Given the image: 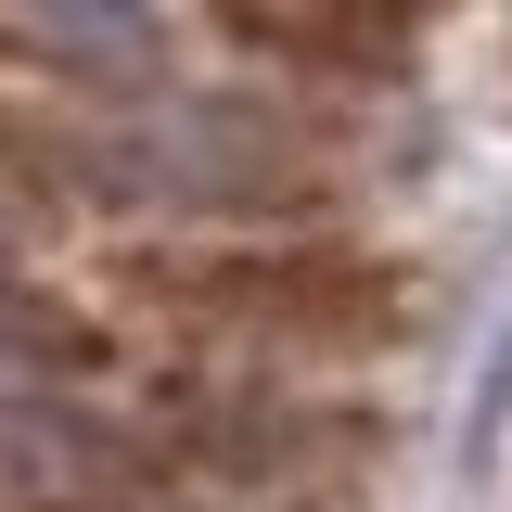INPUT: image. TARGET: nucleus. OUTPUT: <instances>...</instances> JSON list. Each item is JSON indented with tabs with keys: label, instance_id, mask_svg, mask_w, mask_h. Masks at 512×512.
Listing matches in <instances>:
<instances>
[{
	"label": "nucleus",
	"instance_id": "f257e3e1",
	"mask_svg": "<svg viewBox=\"0 0 512 512\" xmlns=\"http://www.w3.org/2000/svg\"><path fill=\"white\" fill-rule=\"evenodd\" d=\"M77 167H90L103 192H128V205H231V192L269 180L256 116H231V103H180V90H90Z\"/></svg>",
	"mask_w": 512,
	"mask_h": 512
},
{
	"label": "nucleus",
	"instance_id": "f03ea898",
	"mask_svg": "<svg viewBox=\"0 0 512 512\" xmlns=\"http://www.w3.org/2000/svg\"><path fill=\"white\" fill-rule=\"evenodd\" d=\"M13 26L90 90H167L180 64V0H13Z\"/></svg>",
	"mask_w": 512,
	"mask_h": 512
}]
</instances>
